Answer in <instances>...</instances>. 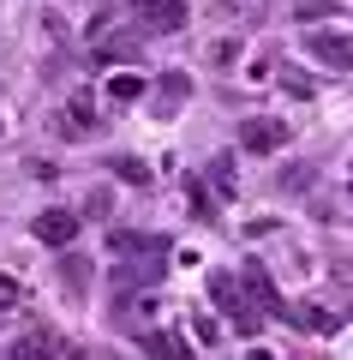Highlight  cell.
<instances>
[{"label":"cell","mask_w":353,"mask_h":360,"mask_svg":"<svg viewBox=\"0 0 353 360\" xmlns=\"http://www.w3.org/2000/svg\"><path fill=\"white\" fill-rule=\"evenodd\" d=\"M210 295H215V307H222L227 319H234V330H240V336H258V330H264V312H258L252 300H246V288L234 283L227 270H215V276H210Z\"/></svg>","instance_id":"6da1fadb"},{"label":"cell","mask_w":353,"mask_h":360,"mask_svg":"<svg viewBox=\"0 0 353 360\" xmlns=\"http://www.w3.org/2000/svg\"><path fill=\"white\" fill-rule=\"evenodd\" d=\"M108 246H114V258H132V264L168 270V264H162V258H168V234H132V229H120Z\"/></svg>","instance_id":"7a4b0ae2"},{"label":"cell","mask_w":353,"mask_h":360,"mask_svg":"<svg viewBox=\"0 0 353 360\" xmlns=\"http://www.w3.org/2000/svg\"><path fill=\"white\" fill-rule=\"evenodd\" d=\"M132 25L150 30V37H174V30L186 25V6H180V0H138V6H132Z\"/></svg>","instance_id":"3957f363"},{"label":"cell","mask_w":353,"mask_h":360,"mask_svg":"<svg viewBox=\"0 0 353 360\" xmlns=\"http://www.w3.org/2000/svg\"><path fill=\"white\" fill-rule=\"evenodd\" d=\"M240 144H246L252 156L281 150V144H288V120H264V115H258V120H246V127H240Z\"/></svg>","instance_id":"277c9868"},{"label":"cell","mask_w":353,"mask_h":360,"mask_svg":"<svg viewBox=\"0 0 353 360\" xmlns=\"http://www.w3.org/2000/svg\"><path fill=\"white\" fill-rule=\"evenodd\" d=\"M240 288H246V300H252L258 312H269V319L288 312V307H281V295H276V283L264 276V264H246V270H240Z\"/></svg>","instance_id":"5b68a950"},{"label":"cell","mask_w":353,"mask_h":360,"mask_svg":"<svg viewBox=\"0 0 353 360\" xmlns=\"http://www.w3.org/2000/svg\"><path fill=\"white\" fill-rule=\"evenodd\" d=\"M305 49H312L324 66H341V72L353 66V37H341V30H312V37H305Z\"/></svg>","instance_id":"8992f818"},{"label":"cell","mask_w":353,"mask_h":360,"mask_svg":"<svg viewBox=\"0 0 353 360\" xmlns=\"http://www.w3.org/2000/svg\"><path fill=\"white\" fill-rule=\"evenodd\" d=\"M90 132H96V103H90V96H72V108H66V120H60V139L84 144Z\"/></svg>","instance_id":"52a82bcc"},{"label":"cell","mask_w":353,"mask_h":360,"mask_svg":"<svg viewBox=\"0 0 353 360\" xmlns=\"http://www.w3.org/2000/svg\"><path fill=\"white\" fill-rule=\"evenodd\" d=\"M72 234H78V217H72V210H42V217H36V240H42V246H66Z\"/></svg>","instance_id":"ba28073f"},{"label":"cell","mask_w":353,"mask_h":360,"mask_svg":"<svg viewBox=\"0 0 353 360\" xmlns=\"http://www.w3.org/2000/svg\"><path fill=\"white\" fill-rule=\"evenodd\" d=\"M186 96H192V78H186V72H162V84H156V115L168 120Z\"/></svg>","instance_id":"9c48e42d"},{"label":"cell","mask_w":353,"mask_h":360,"mask_svg":"<svg viewBox=\"0 0 353 360\" xmlns=\"http://www.w3.org/2000/svg\"><path fill=\"white\" fill-rule=\"evenodd\" d=\"M6 360H60V342H54L48 330H30V336H18L13 342V354Z\"/></svg>","instance_id":"30bf717a"},{"label":"cell","mask_w":353,"mask_h":360,"mask_svg":"<svg viewBox=\"0 0 353 360\" xmlns=\"http://www.w3.org/2000/svg\"><path fill=\"white\" fill-rule=\"evenodd\" d=\"M281 319L300 324V330H341V312H324V307H312V300H305V307H288Z\"/></svg>","instance_id":"8fae6325"},{"label":"cell","mask_w":353,"mask_h":360,"mask_svg":"<svg viewBox=\"0 0 353 360\" xmlns=\"http://www.w3.org/2000/svg\"><path fill=\"white\" fill-rule=\"evenodd\" d=\"M144 354H150V360H186V342L168 336V330H150V336H144Z\"/></svg>","instance_id":"7c38bea8"},{"label":"cell","mask_w":353,"mask_h":360,"mask_svg":"<svg viewBox=\"0 0 353 360\" xmlns=\"http://www.w3.org/2000/svg\"><path fill=\"white\" fill-rule=\"evenodd\" d=\"M138 96H144V78H138V72L108 78V103H138Z\"/></svg>","instance_id":"4fadbf2b"},{"label":"cell","mask_w":353,"mask_h":360,"mask_svg":"<svg viewBox=\"0 0 353 360\" xmlns=\"http://www.w3.org/2000/svg\"><path fill=\"white\" fill-rule=\"evenodd\" d=\"M114 174L126 180V186H150V168H144L138 156H114Z\"/></svg>","instance_id":"5bb4252c"},{"label":"cell","mask_w":353,"mask_h":360,"mask_svg":"<svg viewBox=\"0 0 353 360\" xmlns=\"http://www.w3.org/2000/svg\"><path fill=\"white\" fill-rule=\"evenodd\" d=\"M227 168H234V162H227V156H215V162H210V180H215V193H234V174H227Z\"/></svg>","instance_id":"9a60e30c"},{"label":"cell","mask_w":353,"mask_h":360,"mask_svg":"<svg viewBox=\"0 0 353 360\" xmlns=\"http://www.w3.org/2000/svg\"><path fill=\"white\" fill-rule=\"evenodd\" d=\"M335 13V0H300V18H329Z\"/></svg>","instance_id":"2e32d148"},{"label":"cell","mask_w":353,"mask_h":360,"mask_svg":"<svg viewBox=\"0 0 353 360\" xmlns=\"http://www.w3.org/2000/svg\"><path fill=\"white\" fill-rule=\"evenodd\" d=\"M281 84H288L293 96H312V78H300V72H293V66H288V72H281Z\"/></svg>","instance_id":"e0dca14e"},{"label":"cell","mask_w":353,"mask_h":360,"mask_svg":"<svg viewBox=\"0 0 353 360\" xmlns=\"http://www.w3.org/2000/svg\"><path fill=\"white\" fill-rule=\"evenodd\" d=\"M252 360H276V354H264V348H252Z\"/></svg>","instance_id":"ac0fdd59"}]
</instances>
